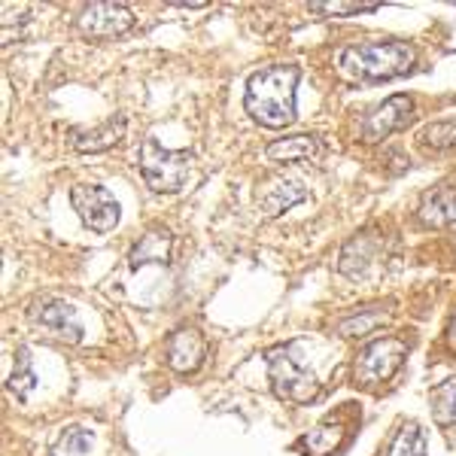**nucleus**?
I'll use <instances>...</instances> for the list:
<instances>
[{"mask_svg": "<svg viewBox=\"0 0 456 456\" xmlns=\"http://www.w3.org/2000/svg\"><path fill=\"white\" fill-rule=\"evenodd\" d=\"M6 387H10V393H16L19 399H28V395H31V389L37 387V374H34V365H31V350H28V347H19L16 371H12V378L6 380Z\"/></svg>", "mask_w": 456, "mask_h": 456, "instance_id": "412c9836", "label": "nucleus"}, {"mask_svg": "<svg viewBox=\"0 0 456 456\" xmlns=\"http://www.w3.org/2000/svg\"><path fill=\"white\" fill-rule=\"evenodd\" d=\"M165 356L176 374H192L208 359V341L198 329H176L165 344Z\"/></svg>", "mask_w": 456, "mask_h": 456, "instance_id": "9b49d317", "label": "nucleus"}, {"mask_svg": "<svg viewBox=\"0 0 456 456\" xmlns=\"http://www.w3.org/2000/svg\"><path fill=\"white\" fill-rule=\"evenodd\" d=\"M77 28L83 37L92 40H110V37H122L134 28V12L125 4H88L83 6V12L77 16Z\"/></svg>", "mask_w": 456, "mask_h": 456, "instance_id": "0eeeda50", "label": "nucleus"}, {"mask_svg": "<svg viewBox=\"0 0 456 456\" xmlns=\"http://www.w3.org/2000/svg\"><path fill=\"white\" fill-rule=\"evenodd\" d=\"M387 456H426V432L420 429V423H404L395 432L393 444H389Z\"/></svg>", "mask_w": 456, "mask_h": 456, "instance_id": "aec40b11", "label": "nucleus"}, {"mask_svg": "<svg viewBox=\"0 0 456 456\" xmlns=\"http://www.w3.org/2000/svg\"><path fill=\"white\" fill-rule=\"evenodd\" d=\"M344 441V429L338 423H322L298 441V451L307 456H332Z\"/></svg>", "mask_w": 456, "mask_h": 456, "instance_id": "a211bd4d", "label": "nucleus"}, {"mask_svg": "<svg viewBox=\"0 0 456 456\" xmlns=\"http://www.w3.org/2000/svg\"><path fill=\"white\" fill-rule=\"evenodd\" d=\"M417 61L414 46L399 40L387 43H359V46H347L338 58V68L347 79H369V83H380V79L404 77Z\"/></svg>", "mask_w": 456, "mask_h": 456, "instance_id": "f03ea898", "label": "nucleus"}, {"mask_svg": "<svg viewBox=\"0 0 456 456\" xmlns=\"http://www.w3.org/2000/svg\"><path fill=\"white\" fill-rule=\"evenodd\" d=\"M420 143L432 152H444L456 146V119L432 122L420 131Z\"/></svg>", "mask_w": 456, "mask_h": 456, "instance_id": "4be33fe9", "label": "nucleus"}, {"mask_svg": "<svg viewBox=\"0 0 456 456\" xmlns=\"http://www.w3.org/2000/svg\"><path fill=\"white\" fill-rule=\"evenodd\" d=\"M389 320V311L384 305H374V307H365V311L347 316V320L338 322V335L341 338H365L371 335L374 329H380L384 322Z\"/></svg>", "mask_w": 456, "mask_h": 456, "instance_id": "f3484780", "label": "nucleus"}, {"mask_svg": "<svg viewBox=\"0 0 456 456\" xmlns=\"http://www.w3.org/2000/svg\"><path fill=\"white\" fill-rule=\"evenodd\" d=\"M311 10L322 12V16H356V12L380 10V4H344V0H335V4H311Z\"/></svg>", "mask_w": 456, "mask_h": 456, "instance_id": "b1692460", "label": "nucleus"}, {"mask_svg": "<svg viewBox=\"0 0 456 456\" xmlns=\"http://www.w3.org/2000/svg\"><path fill=\"white\" fill-rule=\"evenodd\" d=\"M265 359H268V378L277 399L292 404H311L320 395V380L311 371L301 341L277 344V347L265 353Z\"/></svg>", "mask_w": 456, "mask_h": 456, "instance_id": "7ed1b4c3", "label": "nucleus"}, {"mask_svg": "<svg viewBox=\"0 0 456 456\" xmlns=\"http://www.w3.org/2000/svg\"><path fill=\"white\" fill-rule=\"evenodd\" d=\"M301 201H307V189L298 180H292V176H274V180L265 183L259 192L265 216H281V213L292 210Z\"/></svg>", "mask_w": 456, "mask_h": 456, "instance_id": "4468645a", "label": "nucleus"}, {"mask_svg": "<svg viewBox=\"0 0 456 456\" xmlns=\"http://www.w3.org/2000/svg\"><path fill=\"white\" fill-rule=\"evenodd\" d=\"M301 70L296 64H271L253 73L247 83L244 107L265 128H286L296 122V86Z\"/></svg>", "mask_w": 456, "mask_h": 456, "instance_id": "f257e3e1", "label": "nucleus"}, {"mask_svg": "<svg viewBox=\"0 0 456 456\" xmlns=\"http://www.w3.org/2000/svg\"><path fill=\"white\" fill-rule=\"evenodd\" d=\"M404 356H408V344L402 338H378V341L365 344L359 350L356 362H353V380L359 387H380L402 369Z\"/></svg>", "mask_w": 456, "mask_h": 456, "instance_id": "39448f33", "label": "nucleus"}, {"mask_svg": "<svg viewBox=\"0 0 456 456\" xmlns=\"http://www.w3.org/2000/svg\"><path fill=\"white\" fill-rule=\"evenodd\" d=\"M70 204H73V210L79 213L83 225L92 228V232L107 234L119 225V216H122L119 201H116L104 186H73Z\"/></svg>", "mask_w": 456, "mask_h": 456, "instance_id": "423d86ee", "label": "nucleus"}, {"mask_svg": "<svg viewBox=\"0 0 456 456\" xmlns=\"http://www.w3.org/2000/svg\"><path fill=\"white\" fill-rule=\"evenodd\" d=\"M447 344H451V350H456V314L451 316V326H447Z\"/></svg>", "mask_w": 456, "mask_h": 456, "instance_id": "393cba45", "label": "nucleus"}, {"mask_svg": "<svg viewBox=\"0 0 456 456\" xmlns=\"http://www.w3.org/2000/svg\"><path fill=\"white\" fill-rule=\"evenodd\" d=\"M137 161H141V174L152 192H180L189 183L195 159L192 152L165 150L156 137H146L141 143V159Z\"/></svg>", "mask_w": 456, "mask_h": 456, "instance_id": "20e7f679", "label": "nucleus"}, {"mask_svg": "<svg viewBox=\"0 0 456 456\" xmlns=\"http://www.w3.org/2000/svg\"><path fill=\"white\" fill-rule=\"evenodd\" d=\"M92 453V432L70 426L61 432V438L53 444V456H88Z\"/></svg>", "mask_w": 456, "mask_h": 456, "instance_id": "5701e85b", "label": "nucleus"}, {"mask_svg": "<svg viewBox=\"0 0 456 456\" xmlns=\"http://www.w3.org/2000/svg\"><path fill=\"white\" fill-rule=\"evenodd\" d=\"M28 316H31V322L37 329H43V332H49L53 338H61V341L77 344L79 338H83V322H79V314L61 298L37 301V305H31Z\"/></svg>", "mask_w": 456, "mask_h": 456, "instance_id": "1a4fd4ad", "label": "nucleus"}, {"mask_svg": "<svg viewBox=\"0 0 456 456\" xmlns=\"http://www.w3.org/2000/svg\"><path fill=\"white\" fill-rule=\"evenodd\" d=\"M322 146L316 137H307V134H296V137H283V141H274L268 143L265 156L277 165H289V161H311V159H320Z\"/></svg>", "mask_w": 456, "mask_h": 456, "instance_id": "dca6fc26", "label": "nucleus"}, {"mask_svg": "<svg viewBox=\"0 0 456 456\" xmlns=\"http://www.w3.org/2000/svg\"><path fill=\"white\" fill-rule=\"evenodd\" d=\"M429 404L438 426H456V378H447L444 384L432 389Z\"/></svg>", "mask_w": 456, "mask_h": 456, "instance_id": "6ab92c4d", "label": "nucleus"}, {"mask_svg": "<svg viewBox=\"0 0 456 456\" xmlns=\"http://www.w3.org/2000/svg\"><path fill=\"white\" fill-rule=\"evenodd\" d=\"M417 219L426 228H444L456 223V186H438L423 195Z\"/></svg>", "mask_w": 456, "mask_h": 456, "instance_id": "2eb2a0df", "label": "nucleus"}, {"mask_svg": "<svg viewBox=\"0 0 456 456\" xmlns=\"http://www.w3.org/2000/svg\"><path fill=\"white\" fill-rule=\"evenodd\" d=\"M384 265V240L374 238V234H356L347 240V247L341 249V259H338V271L350 281L362 283L369 281L374 271Z\"/></svg>", "mask_w": 456, "mask_h": 456, "instance_id": "6e6552de", "label": "nucleus"}, {"mask_svg": "<svg viewBox=\"0 0 456 456\" xmlns=\"http://www.w3.org/2000/svg\"><path fill=\"white\" fill-rule=\"evenodd\" d=\"M411 113H414V101H411L408 94H393V98H387L384 104L374 107L371 113L365 116L362 137H365V141H371V143L387 141L389 134L408 128Z\"/></svg>", "mask_w": 456, "mask_h": 456, "instance_id": "9d476101", "label": "nucleus"}, {"mask_svg": "<svg viewBox=\"0 0 456 456\" xmlns=\"http://www.w3.org/2000/svg\"><path fill=\"white\" fill-rule=\"evenodd\" d=\"M70 146L77 152H107L113 150L116 143L125 137V116H110L101 125H92V128H70Z\"/></svg>", "mask_w": 456, "mask_h": 456, "instance_id": "f8f14e48", "label": "nucleus"}, {"mask_svg": "<svg viewBox=\"0 0 456 456\" xmlns=\"http://www.w3.org/2000/svg\"><path fill=\"white\" fill-rule=\"evenodd\" d=\"M171 249H174L171 232L161 228V225H152L150 232H143L141 240L131 247L128 268L137 271V268H146V265H167L171 262Z\"/></svg>", "mask_w": 456, "mask_h": 456, "instance_id": "ddd939ff", "label": "nucleus"}]
</instances>
